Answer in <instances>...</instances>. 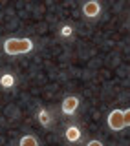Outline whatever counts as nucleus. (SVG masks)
Instances as JSON below:
<instances>
[{
    "label": "nucleus",
    "instance_id": "nucleus-7",
    "mask_svg": "<svg viewBox=\"0 0 130 146\" xmlns=\"http://www.w3.org/2000/svg\"><path fill=\"white\" fill-rule=\"evenodd\" d=\"M17 84V77L13 73H2L0 75V88L4 90H13Z\"/></svg>",
    "mask_w": 130,
    "mask_h": 146
},
{
    "label": "nucleus",
    "instance_id": "nucleus-8",
    "mask_svg": "<svg viewBox=\"0 0 130 146\" xmlns=\"http://www.w3.org/2000/svg\"><path fill=\"white\" fill-rule=\"evenodd\" d=\"M18 146H40V144L35 135H22L18 141Z\"/></svg>",
    "mask_w": 130,
    "mask_h": 146
},
{
    "label": "nucleus",
    "instance_id": "nucleus-9",
    "mask_svg": "<svg viewBox=\"0 0 130 146\" xmlns=\"http://www.w3.org/2000/svg\"><path fill=\"white\" fill-rule=\"evenodd\" d=\"M72 33H73V27L70 26V24H64V26L61 27V31H59V35H61L62 38H68V36H72Z\"/></svg>",
    "mask_w": 130,
    "mask_h": 146
},
{
    "label": "nucleus",
    "instance_id": "nucleus-5",
    "mask_svg": "<svg viewBox=\"0 0 130 146\" xmlns=\"http://www.w3.org/2000/svg\"><path fill=\"white\" fill-rule=\"evenodd\" d=\"M64 137H66L68 143H79V141H81V137H82L81 128H79L77 124H70L66 128V131H64Z\"/></svg>",
    "mask_w": 130,
    "mask_h": 146
},
{
    "label": "nucleus",
    "instance_id": "nucleus-6",
    "mask_svg": "<svg viewBox=\"0 0 130 146\" xmlns=\"http://www.w3.org/2000/svg\"><path fill=\"white\" fill-rule=\"evenodd\" d=\"M37 121L40 122V126H42V128H50V126H52V122H53V117H52V113H50L46 108H40L39 111H37Z\"/></svg>",
    "mask_w": 130,
    "mask_h": 146
},
{
    "label": "nucleus",
    "instance_id": "nucleus-10",
    "mask_svg": "<svg viewBox=\"0 0 130 146\" xmlns=\"http://www.w3.org/2000/svg\"><path fill=\"white\" fill-rule=\"evenodd\" d=\"M84 146H105V144L101 143L99 139H92V141H88V143H86Z\"/></svg>",
    "mask_w": 130,
    "mask_h": 146
},
{
    "label": "nucleus",
    "instance_id": "nucleus-4",
    "mask_svg": "<svg viewBox=\"0 0 130 146\" xmlns=\"http://www.w3.org/2000/svg\"><path fill=\"white\" fill-rule=\"evenodd\" d=\"M82 17H86V18H97L101 15V11H103V9H101V4L99 2H95V0H90V2H86L84 6H82Z\"/></svg>",
    "mask_w": 130,
    "mask_h": 146
},
{
    "label": "nucleus",
    "instance_id": "nucleus-3",
    "mask_svg": "<svg viewBox=\"0 0 130 146\" xmlns=\"http://www.w3.org/2000/svg\"><path fill=\"white\" fill-rule=\"evenodd\" d=\"M77 108H79V97H75V95H68V97L62 99V102H61V111H62V115L72 117L73 113L77 111Z\"/></svg>",
    "mask_w": 130,
    "mask_h": 146
},
{
    "label": "nucleus",
    "instance_id": "nucleus-1",
    "mask_svg": "<svg viewBox=\"0 0 130 146\" xmlns=\"http://www.w3.org/2000/svg\"><path fill=\"white\" fill-rule=\"evenodd\" d=\"M35 48V42L31 38H6L2 42V49L4 53L9 57H17V55H26L31 53Z\"/></svg>",
    "mask_w": 130,
    "mask_h": 146
},
{
    "label": "nucleus",
    "instance_id": "nucleus-2",
    "mask_svg": "<svg viewBox=\"0 0 130 146\" xmlns=\"http://www.w3.org/2000/svg\"><path fill=\"white\" fill-rule=\"evenodd\" d=\"M106 124L112 131H121L123 128H127V124H125V110H119V108L112 110L106 117Z\"/></svg>",
    "mask_w": 130,
    "mask_h": 146
},
{
    "label": "nucleus",
    "instance_id": "nucleus-11",
    "mask_svg": "<svg viewBox=\"0 0 130 146\" xmlns=\"http://www.w3.org/2000/svg\"><path fill=\"white\" fill-rule=\"evenodd\" d=\"M125 124H127V126H130V108H127V110H125Z\"/></svg>",
    "mask_w": 130,
    "mask_h": 146
}]
</instances>
